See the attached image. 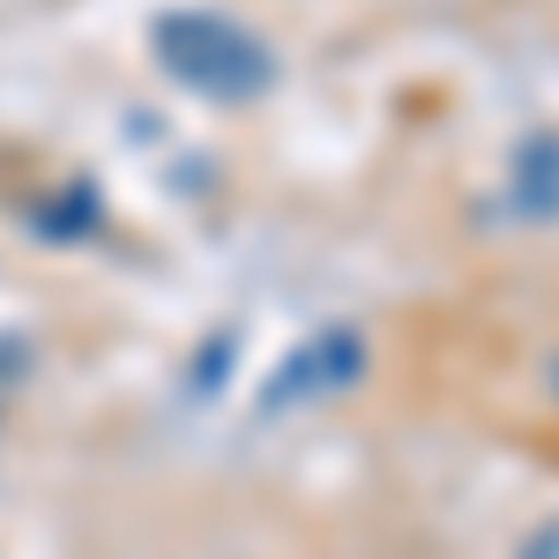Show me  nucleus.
<instances>
[{
    "mask_svg": "<svg viewBox=\"0 0 559 559\" xmlns=\"http://www.w3.org/2000/svg\"><path fill=\"white\" fill-rule=\"evenodd\" d=\"M150 52L179 90H194L210 105H247L276 83V52L224 8H165L150 23Z\"/></svg>",
    "mask_w": 559,
    "mask_h": 559,
    "instance_id": "1",
    "label": "nucleus"
},
{
    "mask_svg": "<svg viewBox=\"0 0 559 559\" xmlns=\"http://www.w3.org/2000/svg\"><path fill=\"white\" fill-rule=\"evenodd\" d=\"M366 381V336L350 329V321H329V329H313L276 373L261 388V411L276 418V411H292L306 395H344V388Z\"/></svg>",
    "mask_w": 559,
    "mask_h": 559,
    "instance_id": "2",
    "label": "nucleus"
},
{
    "mask_svg": "<svg viewBox=\"0 0 559 559\" xmlns=\"http://www.w3.org/2000/svg\"><path fill=\"white\" fill-rule=\"evenodd\" d=\"M508 194L530 224H552L559 216V134H522L515 165H508Z\"/></svg>",
    "mask_w": 559,
    "mask_h": 559,
    "instance_id": "3",
    "label": "nucleus"
},
{
    "mask_svg": "<svg viewBox=\"0 0 559 559\" xmlns=\"http://www.w3.org/2000/svg\"><path fill=\"white\" fill-rule=\"evenodd\" d=\"M552 388H559V358H552Z\"/></svg>",
    "mask_w": 559,
    "mask_h": 559,
    "instance_id": "4",
    "label": "nucleus"
}]
</instances>
